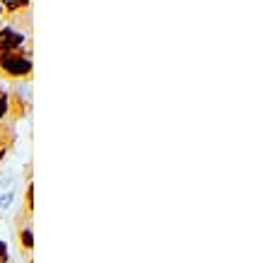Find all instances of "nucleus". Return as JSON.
I'll use <instances>...</instances> for the list:
<instances>
[{"instance_id": "7ed1b4c3", "label": "nucleus", "mask_w": 263, "mask_h": 263, "mask_svg": "<svg viewBox=\"0 0 263 263\" xmlns=\"http://www.w3.org/2000/svg\"><path fill=\"white\" fill-rule=\"evenodd\" d=\"M17 234H20V247L27 254V258H32L34 251V230H32V220H27L24 224H17Z\"/></svg>"}, {"instance_id": "6e6552de", "label": "nucleus", "mask_w": 263, "mask_h": 263, "mask_svg": "<svg viewBox=\"0 0 263 263\" xmlns=\"http://www.w3.org/2000/svg\"><path fill=\"white\" fill-rule=\"evenodd\" d=\"M10 200H12V193H5L3 198H0V205L5 208V205H10Z\"/></svg>"}, {"instance_id": "20e7f679", "label": "nucleus", "mask_w": 263, "mask_h": 263, "mask_svg": "<svg viewBox=\"0 0 263 263\" xmlns=\"http://www.w3.org/2000/svg\"><path fill=\"white\" fill-rule=\"evenodd\" d=\"M29 3L32 0H0V8L8 15V20H15L22 12H29Z\"/></svg>"}, {"instance_id": "f03ea898", "label": "nucleus", "mask_w": 263, "mask_h": 263, "mask_svg": "<svg viewBox=\"0 0 263 263\" xmlns=\"http://www.w3.org/2000/svg\"><path fill=\"white\" fill-rule=\"evenodd\" d=\"M17 51H27V36L15 27H3L0 29V56L17 53Z\"/></svg>"}, {"instance_id": "9d476101", "label": "nucleus", "mask_w": 263, "mask_h": 263, "mask_svg": "<svg viewBox=\"0 0 263 263\" xmlns=\"http://www.w3.org/2000/svg\"><path fill=\"white\" fill-rule=\"evenodd\" d=\"M27 263H34V261H32V258H27Z\"/></svg>"}, {"instance_id": "423d86ee", "label": "nucleus", "mask_w": 263, "mask_h": 263, "mask_svg": "<svg viewBox=\"0 0 263 263\" xmlns=\"http://www.w3.org/2000/svg\"><path fill=\"white\" fill-rule=\"evenodd\" d=\"M8 111H10V95L0 87V121L8 116Z\"/></svg>"}, {"instance_id": "0eeeda50", "label": "nucleus", "mask_w": 263, "mask_h": 263, "mask_svg": "<svg viewBox=\"0 0 263 263\" xmlns=\"http://www.w3.org/2000/svg\"><path fill=\"white\" fill-rule=\"evenodd\" d=\"M8 261H10L8 247H5V241H0V263H8Z\"/></svg>"}, {"instance_id": "39448f33", "label": "nucleus", "mask_w": 263, "mask_h": 263, "mask_svg": "<svg viewBox=\"0 0 263 263\" xmlns=\"http://www.w3.org/2000/svg\"><path fill=\"white\" fill-rule=\"evenodd\" d=\"M34 215V183H27V191H24V217L32 220Z\"/></svg>"}, {"instance_id": "9b49d317", "label": "nucleus", "mask_w": 263, "mask_h": 263, "mask_svg": "<svg viewBox=\"0 0 263 263\" xmlns=\"http://www.w3.org/2000/svg\"><path fill=\"white\" fill-rule=\"evenodd\" d=\"M0 15H3V8H0Z\"/></svg>"}, {"instance_id": "1a4fd4ad", "label": "nucleus", "mask_w": 263, "mask_h": 263, "mask_svg": "<svg viewBox=\"0 0 263 263\" xmlns=\"http://www.w3.org/2000/svg\"><path fill=\"white\" fill-rule=\"evenodd\" d=\"M3 155H5V150H0V162H3Z\"/></svg>"}, {"instance_id": "f257e3e1", "label": "nucleus", "mask_w": 263, "mask_h": 263, "mask_svg": "<svg viewBox=\"0 0 263 263\" xmlns=\"http://www.w3.org/2000/svg\"><path fill=\"white\" fill-rule=\"evenodd\" d=\"M34 63L32 56L27 51H17V53H3L0 56V75L8 80H27L32 78Z\"/></svg>"}]
</instances>
